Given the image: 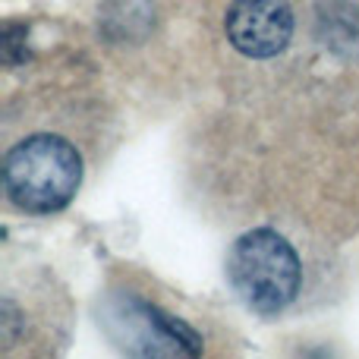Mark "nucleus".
<instances>
[{"label":"nucleus","mask_w":359,"mask_h":359,"mask_svg":"<svg viewBox=\"0 0 359 359\" xmlns=\"http://www.w3.org/2000/svg\"><path fill=\"white\" fill-rule=\"evenodd\" d=\"M82 186V155L73 142L35 133L10 145L4 155V192L25 215H60Z\"/></svg>","instance_id":"f257e3e1"},{"label":"nucleus","mask_w":359,"mask_h":359,"mask_svg":"<svg viewBox=\"0 0 359 359\" xmlns=\"http://www.w3.org/2000/svg\"><path fill=\"white\" fill-rule=\"evenodd\" d=\"M297 32V16L287 0H233L224 13V35L230 48L249 60H271L284 54Z\"/></svg>","instance_id":"7ed1b4c3"},{"label":"nucleus","mask_w":359,"mask_h":359,"mask_svg":"<svg viewBox=\"0 0 359 359\" xmlns=\"http://www.w3.org/2000/svg\"><path fill=\"white\" fill-rule=\"evenodd\" d=\"M114 322H130L139 328V334H133L123 344L130 353H142V356H198L202 353V341H198L196 331L189 325L177 322L168 312H161L155 303L126 299V309Z\"/></svg>","instance_id":"20e7f679"},{"label":"nucleus","mask_w":359,"mask_h":359,"mask_svg":"<svg viewBox=\"0 0 359 359\" xmlns=\"http://www.w3.org/2000/svg\"><path fill=\"white\" fill-rule=\"evenodd\" d=\"M227 280L240 303L255 316H280L299 297L303 265L287 236L271 227H255L230 249Z\"/></svg>","instance_id":"f03ea898"}]
</instances>
